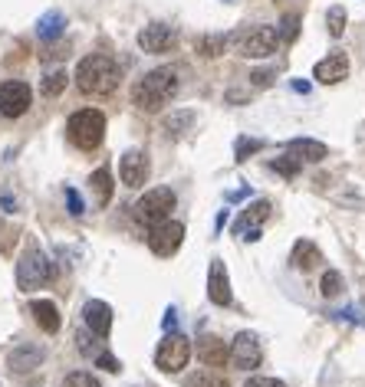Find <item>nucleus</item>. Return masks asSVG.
<instances>
[{"label": "nucleus", "mask_w": 365, "mask_h": 387, "mask_svg": "<svg viewBox=\"0 0 365 387\" xmlns=\"http://www.w3.org/2000/svg\"><path fill=\"white\" fill-rule=\"evenodd\" d=\"M178 92V69L158 66L152 73H145L138 82L132 85V102L142 112H158L162 105H168Z\"/></svg>", "instance_id": "nucleus-1"}, {"label": "nucleus", "mask_w": 365, "mask_h": 387, "mask_svg": "<svg viewBox=\"0 0 365 387\" xmlns=\"http://www.w3.org/2000/svg\"><path fill=\"white\" fill-rule=\"evenodd\" d=\"M119 79H122V69L106 53H89L76 66V85L86 95H109L119 85Z\"/></svg>", "instance_id": "nucleus-2"}, {"label": "nucleus", "mask_w": 365, "mask_h": 387, "mask_svg": "<svg viewBox=\"0 0 365 387\" xmlns=\"http://www.w3.org/2000/svg\"><path fill=\"white\" fill-rule=\"evenodd\" d=\"M53 279H56V269L49 263V256L37 243H27V250L20 253V263H17V285L23 293H30V289L49 285Z\"/></svg>", "instance_id": "nucleus-3"}, {"label": "nucleus", "mask_w": 365, "mask_h": 387, "mask_svg": "<svg viewBox=\"0 0 365 387\" xmlns=\"http://www.w3.org/2000/svg\"><path fill=\"white\" fill-rule=\"evenodd\" d=\"M66 132H69V142L76 145V148L92 152L106 138V115L96 112V109H79V112L69 115Z\"/></svg>", "instance_id": "nucleus-4"}, {"label": "nucleus", "mask_w": 365, "mask_h": 387, "mask_svg": "<svg viewBox=\"0 0 365 387\" xmlns=\"http://www.w3.org/2000/svg\"><path fill=\"white\" fill-rule=\"evenodd\" d=\"M174 204H178V200H174L172 188H152L135 200L132 217H135V223H142V227H155V223H162V220L172 217Z\"/></svg>", "instance_id": "nucleus-5"}, {"label": "nucleus", "mask_w": 365, "mask_h": 387, "mask_svg": "<svg viewBox=\"0 0 365 387\" xmlns=\"http://www.w3.org/2000/svg\"><path fill=\"white\" fill-rule=\"evenodd\" d=\"M234 43H237V53L247 59H267L277 53L280 47V33L273 27H250L244 30V33H237L234 37Z\"/></svg>", "instance_id": "nucleus-6"}, {"label": "nucleus", "mask_w": 365, "mask_h": 387, "mask_svg": "<svg viewBox=\"0 0 365 387\" xmlns=\"http://www.w3.org/2000/svg\"><path fill=\"white\" fill-rule=\"evenodd\" d=\"M188 361H191V341L178 335V331H168L162 345H158V351H155V364L168 371V374H178V371L188 368Z\"/></svg>", "instance_id": "nucleus-7"}, {"label": "nucleus", "mask_w": 365, "mask_h": 387, "mask_svg": "<svg viewBox=\"0 0 365 387\" xmlns=\"http://www.w3.org/2000/svg\"><path fill=\"white\" fill-rule=\"evenodd\" d=\"M181 243H184V223H178V220H162L148 233V250L155 256H164V259L178 253Z\"/></svg>", "instance_id": "nucleus-8"}, {"label": "nucleus", "mask_w": 365, "mask_h": 387, "mask_svg": "<svg viewBox=\"0 0 365 387\" xmlns=\"http://www.w3.org/2000/svg\"><path fill=\"white\" fill-rule=\"evenodd\" d=\"M30 102H33V92H30L27 82L20 79H7L0 85V115L7 118H20V115L30 112Z\"/></svg>", "instance_id": "nucleus-9"}, {"label": "nucleus", "mask_w": 365, "mask_h": 387, "mask_svg": "<svg viewBox=\"0 0 365 387\" xmlns=\"http://www.w3.org/2000/svg\"><path fill=\"white\" fill-rule=\"evenodd\" d=\"M270 200H253L250 207H244V214L237 220H234V236H241V240H260V230H263V223H267L270 217Z\"/></svg>", "instance_id": "nucleus-10"}, {"label": "nucleus", "mask_w": 365, "mask_h": 387, "mask_svg": "<svg viewBox=\"0 0 365 387\" xmlns=\"http://www.w3.org/2000/svg\"><path fill=\"white\" fill-rule=\"evenodd\" d=\"M260 358H263V351H260V341L253 331H241L237 338H234L231 345V361H234V368H241V371H253L260 364Z\"/></svg>", "instance_id": "nucleus-11"}, {"label": "nucleus", "mask_w": 365, "mask_h": 387, "mask_svg": "<svg viewBox=\"0 0 365 387\" xmlns=\"http://www.w3.org/2000/svg\"><path fill=\"white\" fill-rule=\"evenodd\" d=\"M208 299H211L214 305H221V309H227V305L234 302L224 259H211V269H208Z\"/></svg>", "instance_id": "nucleus-12"}, {"label": "nucleus", "mask_w": 365, "mask_h": 387, "mask_svg": "<svg viewBox=\"0 0 365 387\" xmlns=\"http://www.w3.org/2000/svg\"><path fill=\"white\" fill-rule=\"evenodd\" d=\"M174 30L168 27V23H148V27L138 33V47L145 49V53H168V49L174 47Z\"/></svg>", "instance_id": "nucleus-13"}, {"label": "nucleus", "mask_w": 365, "mask_h": 387, "mask_svg": "<svg viewBox=\"0 0 365 387\" xmlns=\"http://www.w3.org/2000/svg\"><path fill=\"white\" fill-rule=\"evenodd\" d=\"M119 174H122L125 188H142L148 180V158L142 152H125L119 158Z\"/></svg>", "instance_id": "nucleus-14"}, {"label": "nucleus", "mask_w": 365, "mask_h": 387, "mask_svg": "<svg viewBox=\"0 0 365 387\" xmlns=\"http://www.w3.org/2000/svg\"><path fill=\"white\" fill-rule=\"evenodd\" d=\"M349 76V59L346 53H329L326 59H319L316 69H313V79L323 85H336Z\"/></svg>", "instance_id": "nucleus-15"}, {"label": "nucleus", "mask_w": 365, "mask_h": 387, "mask_svg": "<svg viewBox=\"0 0 365 387\" xmlns=\"http://www.w3.org/2000/svg\"><path fill=\"white\" fill-rule=\"evenodd\" d=\"M43 361H47V351L40 348V345H17L7 355V368L13 374H23V371H37Z\"/></svg>", "instance_id": "nucleus-16"}, {"label": "nucleus", "mask_w": 365, "mask_h": 387, "mask_svg": "<svg viewBox=\"0 0 365 387\" xmlns=\"http://www.w3.org/2000/svg\"><path fill=\"white\" fill-rule=\"evenodd\" d=\"M83 321H86V328L99 338H106L109 328H112V309H109L102 299H89L83 305Z\"/></svg>", "instance_id": "nucleus-17"}, {"label": "nucleus", "mask_w": 365, "mask_h": 387, "mask_svg": "<svg viewBox=\"0 0 365 387\" xmlns=\"http://www.w3.org/2000/svg\"><path fill=\"white\" fill-rule=\"evenodd\" d=\"M198 358H201L204 368H224L231 361V351H227V345L221 338L208 335V338L198 341Z\"/></svg>", "instance_id": "nucleus-18"}, {"label": "nucleus", "mask_w": 365, "mask_h": 387, "mask_svg": "<svg viewBox=\"0 0 365 387\" xmlns=\"http://www.w3.org/2000/svg\"><path fill=\"white\" fill-rule=\"evenodd\" d=\"M30 315L37 319V325L47 331V335H56L59 325H63V319H59V309L49 302V299H33V302H30Z\"/></svg>", "instance_id": "nucleus-19"}, {"label": "nucleus", "mask_w": 365, "mask_h": 387, "mask_svg": "<svg viewBox=\"0 0 365 387\" xmlns=\"http://www.w3.org/2000/svg\"><path fill=\"white\" fill-rule=\"evenodd\" d=\"M287 154L297 161H323L329 154V148L323 142H316V138H293V142L287 145Z\"/></svg>", "instance_id": "nucleus-20"}, {"label": "nucleus", "mask_w": 365, "mask_h": 387, "mask_svg": "<svg viewBox=\"0 0 365 387\" xmlns=\"http://www.w3.org/2000/svg\"><path fill=\"white\" fill-rule=\"evenodd\" d=\"M289 263L297 266V269H303V273H309V269H316V266L323 263V253H319V246L313 243V240H297Z\"/></svg>", "instance_id": "nucleus-21"}, {"label": "nucleus", "mask_w": 365, "mask_h": 387, "mask_svg": "<svg viewBox=\"0 0 365 387\" xmlns=\"http://www.w3.org/2000/svg\"><path fill=\"white\" fill-rule=\"evenodd\" d=\"M63 27H66V17H63L59 10H47V13L37 20V37L56 39V37H63Z\"/></svg>", "instance_id": "nucleus-22"}, {"label": "nucleus", "mask_w": 365, "mask_h": 387, "mask_svg": "<svg viewBox=\"0 0 365 387\" xmlns=\"http://www.w3.org/2000/svg\"><path fill=\"white\" fill-rule=\"evenodd\" d=\"M227 43H231V37H227V33H204V37L194 43V49H198L201 56L214 59V56H221L224 49H227Z\"/></svg>", "instance_id": "nucleus-23"}, {"label": "nucleus", "mask_w": 365, "mask_h": 387, "mask_svg": "<svg viewBox=\"0 0 365 387\" xmlns=\"http://www.w3.org/2000/svg\"><path fill=\"white\" fill-rule=\"evenodd\" d=\"M89 188L96 190L99 204H109L112 200V174H109V168H99L89 174Z\"/></svg>", "instance_id": "nucleus-24"}, {"label": "nucleus", "mask_w": 365, "mask_h": 387, "mask_svg": "<svg viewBox=\"0 0 365 387\" xmlns=\"http://www.w3.org/2000/svg\"><path fill=\"white\" fill-rule=\"evenodd\" d=\"M184 387H231V384H227L217 371L208 368V371H194V374H188V378H184Z\"/></svg>", "instance_id": "nucleus-25"}, {"label": "nucleus", "mask_w": 365, "mask_h": 387, "mask_svg": "<svg viewBox=\"0 0 365 387\" xmlns=\"http://www.w3.org/2000/svg\"><path fill=\"white\" fill-rule=\"evenodd\" d=\"M66 82H69V76L63 73V69H49L47 76H43V82H40V89H43L47 99H56V95L66 89Z\"/></svg>", "instance_id": "nucleus-26"}, {"label": "nucleus", "mask_w": 365, "mask_h": 387, "mask_svg": "<svg viewBox=\"0 0 365 387\" xmlns=\"http://www.w3.org/2000/svg\"><path fill=\"white\" fill-rule=\"evenodd\" d=\"M319 293L326 295V299H336V295L342 293V276H339L336 269H326V273H323V283H319Z\"/></svg>", "instance_id": "nucleus-27"}, {"label": "nucleus", "mask_w": 365, "mask_h": 387, "mask_svg": "<svg viewBox=\"0 0 365 387\" xmlns=\"http://www.w3.org/2000/svg\"><path fill=\"white\" fill-rule=\"evenodd\" d=\"M191 122H194V112H174V115H168V118H164V128H168V132L172 135H181V132H188V128H191Z\"/></svg>", "instance_id": "nucleus-28"}, {"label": "nucleus", "mask_w": 365, "mask_h": 387, "mask_svg": "<svg viewBox=\"0 0 365 387\" xmlns=\"http://www.w3.org/2000/svg\"><path fill=\"white\" fill-rule=\"evenodd\" d=\"M326 27H329V37H342V33H346V10H342V7H329Z\"/></svg>", "instance_id": "nucleus-29"}, {"label": "nucleus", "mask_w": 365, "mask_h": 387, "mask_svg": "<svg viewBox=\"0 0 365 387\" xmlns=\"http://www.w3.org/2000/svg\"><path fill=\"white\" fill-rule=\"evenodd\" d=\"M59 387H99V381L89 374V371H73V374H66L63 378V384Z\"/></svg>", "instance_id": "nucleus-30"}, {"label": "nucleus", "mask_w": 365, "mask_h": 387, "mask_svg": "<svg viewBox=\"0 0 365 387\" xmlns=\"http://www.w3.org/2000/svg\"><path fill=\"white\" fill-rule=\"evenodd\" d=\"M280 39H283V43H293V39H297V33H299V17L297 13H289V17H283V23H280Z\"/></svg>", "instance_id": "nucleus-31"}, {"label": "nucleus", "mask_w": 365, "mask_h": 387, "mask_svg": "<svg viewBox=\"0 0 365 387\" xmlns=\"http://www.w3.org/2000/svg\"><path fill=\"white\" fill-rule=\"evenodd\" d=\"M299 164H303V161H297V158H277V161H270V168L273 171H280V174H283V178H293V174H297L299 171Z\"/></svg>", "instance_id": "nucleus-32"}, {"label": "nucleus", "mask_w": 365, "mask_h": 387, "mask_svg": "<svg viewBox=\"0 0 365 387\" xmlns=\"http://www.w3.org/2000/svg\"><path fill=\"white\" fill-rule=\"evenodd\" d=\"M260 148H263L260 138H241V142H237V161H247L250 154H257Z\"/></svg>", "instance_id": "nucleus-33"}, {"label": "nucleus", "mask_w": 365, "mask_h": 387, "mask_svg": "<svg viewBox=\"0 0 365 387\" xmlns=\"http://www.w3.org/2000/svg\"><path fill=\"white\" fill-rule=\"evenodd\" d=\"M66 204H69V214H73V217H83V214H86V207H83V197H79L73 188L66 190Z\"/></svg>", "instance_id": "nucleus-34"}, {"label": "nucleus", "mask_w": 365, "mask_h": 387, "mask_svg": "<svg viewBox=\"0 0 365 387\" xmlns=\"http://www.w3.org/2000/svg\"><path fill=\"white\" fill-rule=\"evenodd\" d=\"M96 364H99V368H106L109 374H119V371H122V364H119V361L112 358V355H106V351H102V355L96 358Z\"/></svg>", "instance_id": "nucleus-35"}, {"label": "nucleus", "mask_w": 365, "mask_h": 387, "mask_svg": "<svg viewBox=\"0 0 365 387\" xmlns=\"http://www.w3.org/2000/svg\"><path fill=\"white\" fill-rule=\"evenodd\" d=\"M250 82H253V85H263V89H267V85L273 82V69H257V73H250Z\"/></svg>", "instance_id": "nucleus-36"}, {"label": "nucleus", "mask_w": 365, "mask_h": 387, "mask_svg": "<svg viewBox=\"0 0 365 387\" xmlns=\"http://www.w3.org/2000/svg\"><path fill=\"white\" fill-rule=\"evenodd\" d=\"M244 387H287L283 381H277V378H250Z\"/></svg>", "instance_id": "nucleus-37"}, {"label": "nucleus", "mask_w": 365, "mask_h": 387, "mask_svg": "<svg viewBox=\"0 0 365 387\" xmlns=\"http://www.w3.org/2000/svg\"><path fill=\"white\" fill-rule=\"evenodd\" d=\"M339 315H349L352 321H359V325H365V302L362 305H352L349 312H339Z\"/></svg>", "instance_id": "nucleus-38"}, {"label": "nucleus", "mask_w": 365, "mask_h": 387, "mask_svg": "<svg viewBox=\"0 0 365 387\" xmlns=\"http://www.w3.org/2000/svg\"><path fill=\"white\" fill-rule=\"evenodd\" d=\"M0 207H4V214H13V210H17V204H13V194H4V197H0Z\"/></svg>", "instance_id": "nucleus-39"}, {"label": "nucleus", "mask_w": 365, "mask_h": 387, "mask_svg": "<svg viewBox=\"0 0 365 387\" xmlns=\"http://www.w3.org/2000/svg\"><path fill=\"white\" fill-rule=\"evenodd\" d=\"M164 328H168V331L174 328V309H168V312H164Z\"/></svg>", "instance_id": "nucleus-40"}, {"label": "nucleus", "mask_w": 365, "mask_h": 387, "mask_svg": "<svg viewBox=\"0 0 365 387\" xmlns=\"http://www.w3.org/2000/svg\"><path fill=\"white\" fill-rule=\"evenodd\" d=\"M293 89H297V92H309V82H299V79H297V82H293Z\"/></svg>", "instance_id": "nucleus-41"}]
</instances>
